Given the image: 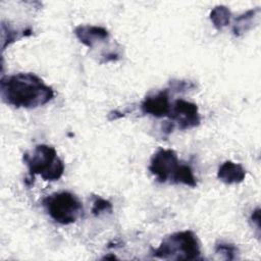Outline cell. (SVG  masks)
<instances>
[{
	"label": "cell",
	"mask_w": 261,
	"mask_h": 261,
	"mask_svg": "<svg viewBox=\"0 0 261 261\" xmlns=\"http://www.w3.org/2000/svg\"><path fill=\"white\" fill-rule=\"evenodd\" d=\"M0 92L2 100L16 108H37L47 104L54 97L53 89L41 77L30 72L3 76Z\"/></svg>",
	"instance_id": "cell-1"
},
{
	"label": "cell",
	"mask_w": 261,
	"mask_h": 261,
	"mask_svg": "<svg viewBox=\"0 0 261 261\" xmlns=\"http://www.w3.org/2000/svg\"><path fill=\"white\" fill-rule=\"evenodd\" d=\"M149 170L159 182L169 181L193 188L197 186L192 167L180 163L176 153L171 149H159L151 158Z\"/></svg>",
	"instance_id": "cell-2"
},
{
	"label": "cell",
	"mask_w": 261,
	"mask_h": 261,
	"mask_svg": "<svg viewBox=\"0 0 261 261\" xmlns=\"http://www.w3.org/2000/svg\"><path fill=\"white\" fill-rule=\"evenodd\" d=\"M200 243L192 230H182L164 238L159 247L153 250V256L165 260L201 259Z\"/></svg>",
	"instance_id": "cell-3"
},
{
	"label": "cell",
	"mask_w": 261,
	"mask_h": 261,
	"mask_svg": "<svg viewBox=\"0 0 261 261\" xmlns=\"http://www.w3.org/2000/svg\"><path fill=\"white\" fill-rule=\"evenodd\" d=\"M23 162L29 168L31 179L39 174L44 180H57L64 172V163L56 150L48 145H37L30 153L23 154Z\"/></svg>",
	"instance_id": "cell-4"
},
{
	"label": "cell",
	"mask_w": 261,
	"mask_h": 261,
	"mask_svg": "<svg viewBox=\"0 0 261 261\" xmlns=\"http://www.w3.org/2000/svg\"><path fill=\"white\" fill-rule=\"evenodd\" d=\"M42 203L49 216L55 222L63 225L75 222L84 214L82 202L69 192L48 195L43 199Z\"/></svg>",
	"instance_id": "cell-5"
},
{
	"label": "cell",
	"mask_w": 261,
	"mask_h": 261,
	"mask_svg": "<svg viewBox=\"0 0 261 261\" xmlns=\"http://www.w3.org/2000/svg\"><path fill=\"white\" fill-rule=\"evenodd\" d=\"M168 117L173 126L177 125L179 129L193 128L201 121L197 105L184 99H176L172 103Z\"/></svg>",
	"instance_id": "cell-6"
},
{
	"label": "cell",
	"mask_w": 261,
	"mask_h": 261,
	"mask_svg": "<svg viewBox=\"0 0 261 261\" xmlns=\"http://www.w3.org/2000/svg\"><path fill=\"white\" fill-rule=\"evenodd\" d=\"M169 90L164 89L145 98L141 104L142 112L160 118L168 116L171 110Z\"/></svg>",
	"instance_id": "cell-7"
},
{
	"label": "cell",
	"mask_w": 261,
	"mask_h": 261,
	"mask_svg": "<svg viewBox=\"0 0 261 261\" xmlns=\"http://www.w3.org/2000/svg\"><path fill=\"white\" fill-rule=\"evenodd\" d=\"M79 41L89 48H94L98 43L109 38V32L102 27L81 24L74 29Z\"/></svg>",
	"instance_id": "cell-8"
},
{
	"label": "cell",
	"mask_w": 261,
	"mask_h": 261,
	"mask_svg": "<svg viewBox=\"0 0 261 261\" xmlns=\"http://www.w3.org/2000/svg\"><path fill=\"white\" fill-rule=\"evenodd\" d=\"M246 170L245 168L232 161H225L222 163L217 171V177L227 185L239 184L245 179Z\"/></svg>",
	"instance_id": "cell-9"
},
{
	"label": "cell",
	"mask_w": 261,
	"mask_h": 261,
	"mask_svg": "<svg viewBox=\"0 0 261 261\" xmlns=\"http://www.w3.org/2000/svg\"><path fill=\"white\" fill-rule=\"evenodd\" d=\"M260 12L259 8H255V9H250L246 12H244L243 14L237 16V18L234 19L233 22V27H232V32L236 36H241L244 33H246L247 31L251 30L253 24L255 23V19L258 17Z\"/></svg>",
	"instance_id": "cell-10"
},
{
	"label": "cell",
	"mask_w": 261,
	"mask_h": 261,
	"mask_svg": "<svg viewBox=\"0 0 261 261\" xmlns=\"http://www.w3.org/2000/svg\"><path fill=\"white\" fill-rule=\"evenodd\" d=\"M230 19L231 12L226 6L218 5L214 7L210 12V20L217 30H221L227 24H229Z\"/></svg>",
	"instance_id": "cell-11"
},
{
	"label": "cell",
	"mask_w": 261,
	"mask_h": 261,
	"mask_svg": "<svg viewBox=\"0 0 261 261\" xmlns=\"http://www.w3.org/2000/svg\"><path fill=\"white\" fill-rule=\"evenodd\" d=\"M112 211V204L101 197L96 196L93 201V207H92V213L95 216H98L104 212H111Z\"/></svg>",
	"instance_id": "cell-12"
},
{
	"label": "cell",
	"mask_w": 261,
	"mask_h": 261,
	"mask_svg": "<svg viewBox=\"0 0 261 261\" xmlns=\"http://www.w3.org/2000/svg\"><path fill=\"white\" fill-rule=\"evenodd\" d=\"M215 252L218 253V254L224 255L225 259L232 260V259H234V256H236V253H237V248L231 244L220 243V244L216 245Z\"/></svg>",
	"instance_id": "cell-13"
}]
</instances>
